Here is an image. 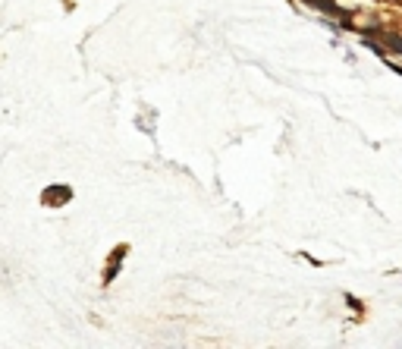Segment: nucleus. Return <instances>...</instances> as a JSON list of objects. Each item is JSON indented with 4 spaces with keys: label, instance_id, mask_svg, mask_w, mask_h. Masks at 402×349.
I'll use <instances>...</instances> for the list:
<instances>
[{
    "label": "nucleus",
    "instance_id": "nucleus-3",
    "mask_svg": "<svg viewBox=\"0 0 402 349\" xmlns=\"http://www.w3.org/2000/svg\"><path fill=\"white\" fill-rule=\"evenodd\" d=\"M308 7H314V10H324V13H330V16H339V7L333 4V0H305Z\"/></svg>",
    "mask_w": 402,
    "mask_h": 349
},
{
    "label": "nucleus",
    "instance_id": "nucleus-4",
    "mask_svg": "<svg viewBox=\"0 0 402 349\" xmlns=\"http://www.w3.org/2000/svg\"><path fill=\"white\" fill-rule=\"evenodd\" d=\"M383 47H390V50L402 53V35H383Z\"/></svg>",
    "mask_w": 402,
    "mask_h": 349
},
{
    "label": "nucleus",
    "instance_id": "nucleus-1",
    "mask_svg": "<svg viewBox=\"0 0 402 349\" xmlns=\"http://www.w3.org/2000/svg\"><path fill=\"white\" fill-rule=\"evenodd\" d=\"M72 198V189L69 186H50L41 192V201L44 205H66V201Z\"/></svg>",
    "mask_w": 402,
    "mask_h": 349
},
{
    "label": "nucleus",
    "instance_id": "nucleus-2",
    "mask_svg": "<svg viewBox=\"0 0 402 349\" xmlns=\"http://www.w3.org/2000/svg\"><path fill=\"white\" fill-rule=\"evenodd\" d=\"M126 246H117L113 249V255H110V264H107V271H104V283H113L117 280V274H120V264H123V258H126Z\"/></svg>",
    "mask_w": 402,
    "mask_h": 349
}]
</instances>
